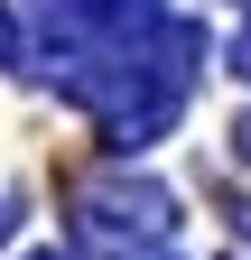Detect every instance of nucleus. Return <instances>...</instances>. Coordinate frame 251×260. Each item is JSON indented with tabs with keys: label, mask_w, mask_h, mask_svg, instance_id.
<instances>
[{
	"label": "nucleus",
	"mask_w": 251,
	"mask_h": 260,
	"mask_svg": "<svg viewBox=\"0 0 251 260\" xmlns=\"http://www.w3.org/2000/svg\"><path fill=\"white\" fill-rule=\"evenodd\" d=\"M233 75L251 84V28H242V38H233Z\"/></svg>",
	"instance_id": "obj_3"
},
{
	"label": "nucleus",
	"mask_w": 251,
	"mask_h": 260,
	"mask_svg": "<svg viewBox=\"0 0 251 260\" xmlns=\"http://www.w3.org/2000/svg\"><path fill=\"white\" fill-rule=\"evenodd\" d=\"M0 65H19V10H0Z\"/></svg>",
	"instance_id": "obj_2"
},
{
	"label": "nucleus",
	"mask_w": 251,
	"mask_h": 260,
	"mask_svg": "<svg viewBox=\"0 0 251 260\" xmlns=\"http://www.w3.org/2000/svg\"><path fill=\"white\" fill-rule=\"evenodd\" d=\"M75 223H84V242H112V251H159L177 233V195L159 177H84L75 186Z\"/></svg>",
	"instance_id": "obj_1"
},
{
	"label": "nucleus",
	"mask_w": 251,
	"mask_h": 260,
	"mask_svg": "<svg viewBox=\"0 0 251 260\" xmlns=\"http://www.w3.org/2000/svg\"><path fill=\"white\" fill-rule=\"evenodd\" d=\"M233 149H242V168H251V112H242V121H233Z\"/></svg>",
	"instance_id": "obj_4"
},
{
	"label": "nucleus",
	"mask_w": 251,
	"mask_h": 260,
	"mask_svg": "<svg viewBox=\"0 0 251 260\" xmlns=\"http://www.w3.org/2000/svg\"><path fill=\"white\" fill-rule=\"evenodd\" d=\"M47 260H56V251H47Z\"/></svg>",
	"instance_id": "obj_6"
},
{
	"label": "nucleus",
	"mask_w": 251,
	"mask_h": 260,
	"mask_svg": "<svg viewBox=\"0 0 251 260\" xmlns=\"http://www.w3.org/2000/svg\"><path fill=\"white\" fill-rule=\"evenodd\" d=\"M0 242H10V214H0Z\"/></svg>",
	"instance_id": "obj_5"
}]
</instances>
